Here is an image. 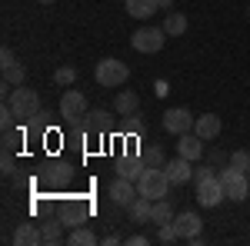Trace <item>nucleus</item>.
Instances as JSON below:
<instances>
[{"instance_id":"23","label":"nucleus","mask_w":250,"mask_h":246,"mask_svg":"<svg viewBox=\"0 0 250 246\" xmlns=\"http://www.w3.org/2000/svg\"><path fill=\"white\" fill-rule=\"evenodd\" d=\"M67 243L70 246H97V233L87 227H74L70 229V236H67Z\"/></svg>"},{"instance_id":"21","label":"nucleus","mask_w":250,"mask_h":246,"mask_svg":"<svg viewBox=\"0 0 250 246\" xmlns=\"http://www.w3.org/2000/svg\"><path fill=\"white\" fill-rule=\"evenodd\" d=\"M120 176H130V180H140V173L147 170V163H144V156H127V160H120Z\"/></svg>"},{"instance_id":"17","label":"nucleus","mask_w":250,"mask_h":246,"mask_svg":"<svg viewBox=\"0 0 250 246\" xmlns=\"http://www.w3.org/2000/svg\"><path fill=\"white\" fill-rule=\"evenodd\" d=\"M137 107H140V100H137L134 90H120V94H117V100H114L117 116H130V114H137Z\"/></svg>"},{"instance_id":"8","label":"nucleus","mask_w":250,"mask_h":246,"mask_svg":"<svg viewBox=\"0 0 250 246\" xmlns=\"http://www.w3.org/2000/svg\"><path fill=\"white\" fill-rule=\"evenodd\" d=\"M110 200H114L117 207H130L137 196H140V189H137V180H130V176H117L114 183H110Z\"/></svg>"},{"instance_id":"11","label":"nucleus","mask_w":250,"mask_h":246,"mask_svg":"<svg viewBox=\"0 0 250 246\" xmlns=\"http://www.w3.org/2000/svg\"><path fill=\"white\" fill-rule=\"evenodd\" d=\"M173 227H177V233H180V240H193V236H200L204 220H200V213L184 209V213H177V216H173Z\"/></svg>"},{"instance_id":"30","label":"nucleus","mask_w":250,"mask_h":246,"mask_svg":"<svg viewBox=\"0 0 250 246\" xmlns=\"http://www.w3.org/2000/svg\"><path fill=\"white\" fill-rule=\"evenodd\" d=\"M20 143H23V130H17V127L3 130V150H17Z\"/></svg>"},{"instance_id":"1","label":"nucleus","mask_w":250,"mask_h":246,"mask_svg":"<svg viewBox=\"0 0 250 246\" xmlns=\"http://www.w3.org/2000/svg\"><path fill=\"white\" fill-rule=\"evenodd\" d=\"M193 187H197V203L207 209L220 207V200H227L224 196V183H220V176L210 167H193Z\"/></svg>"},{"instance_id":"31","label":"nucleus","mask_w":250,"mask_h":246,"mask_svg":"<svg viewBox=\"0 0 250 246\" xmlns=\"http://www.w3.org/2000/svg\"><path fill=\"white\" fill-rule=\"evenodd\" d=\"M74 80H77V67H60L57 74H54V83L57 87H70Z\"/></svg>"},{"instance_id":"26","label":"nucleus","mask_w":250,"mask_h":246,"mask_svg":"<svg viewBox=\"0 0 250 246\" xmlns=\"http://www.w3.org/2000/svg\"><path fill=\"white\" fill-rule=\"evenodd\" d=\"M70 180V170L63 167V163H54L50 170H47V183H54V187H63Z\"/></svg>"},{"instance_id":"12","label":"nucleus","mask_w":250,"mask_h":246,"mask_svg":"<svg viewBox=\"0 0 250 246\" xmlns=\"http://www.w3.org/2000/svg\"><path fill=\"white\" fill-rule=\"evenodd\" d=\"M204 143H207V140H200L193 130H190V133H180V136H177V153L197 163V160L204 156Z\"/></svg>"},{"instance_id":"16","label":"nucleus","mask_w":250,"mask_h":246,"mask_svg":"<svg viewBox=\"0 0 250 246\" xmlns=\"http://www.w3.org/2000/svg\"><path fill=\"white\" fill-rule=\"evenodd\" d=\"M14 243L17 246H40L43 243V233H40L34 223H20L17 233H14Z\"/></svg>"},{"instance_id":"37","label":"nucleus","mask_w":250,"mask_h":246,"mask_svg":"<svg viewBox=\"0 0 250 246\" xmlns=\"http://www.w3.org/2000/svg\"><path fill=\"white\" fill-rule=\"evenodd\" d=\"M40 3H43V7H50V3H54V0H40Z\"/></svg>"},{"instance_id":"29","label":"nucleus","mask_w":250,"mask_h":246,"mask_svg":"<svg viewBox=\"0 0 250 246\" xmlns=\"http://www.w3.org/2000/svg\"><path fill=\"white\" fill-rule=\"evenodd\" d=\"M124 130L130 133V136H140V133L147 130V123L140 120V114H130V116H124Z\"/></svg>"},{"instance_id":"7","label":"nucleus","mask_w":250,"mask_h":246,"mask_svg":"<svg viewBox=\"0 0 250 246\" xmlns=\"http://www.w3.org/2000/svg\"><path fill=\"white\" fill-rule=\"evenodd\" d=\"M193 120H197V116H193L187 107H170V110L164 114V130L173 133V136L190 133V130H193Z\"/></svg>"},{"instance_id":"19","label":"nucleus","mask_w":250,"mask_h":246,"mask_svg":"<svg viewBox=\"0 0 250 246\" xmlns=\"http://www.w3.org/2000/svg\"><path fill=\"white\" fill-rule=\"evenodd\" d=\"M57 220L67 229H74V227H80V223H83V209L74 207V203H63V207H60V213H57Z\"/></svg>"},{"instance_id":"35","label":"nucleus","mask_w":250,"mask_h":246,"mask_svg":"<svg viewBox=\"0 0 250 246\" xmlns=\"http://www.w3.org/2000/svg\"><path fill=\"white\" fill-rule=\"evenodd\" d=\"M127 243H130V246H147V243H150V240H147V236H140V233H137V236H130V240H127Z\"/></svg>"},{"instance_id":"20","label":"nucleus","mask_w":250,"mask_h":246,"mask_svg":"<svg viewBox=\"0 0 250 246\" xmlns=\"http://www.w3.org/2000/svg\"><path fill=\"white\" fill-rule=\"evenodd\" d=\"M173 203L164 196V200H154V227H164V223H173Z\"/></svg>"},{"instance_id":"34","label":"nucleus","mask_w":250,"mask_h":246,"mask_svg":"<svg viewBox=\"0 0 250 246\" xmlns=\"http://www.w3.org/2000/svg\"><path fill=\"white\" fill-rule=\"evenodd\" d=\"M14 63H17L14 50H10V47H3V50H0V67H14Z\"/></svg>"},{"instance_id":"32","label":"nucleus","mask_w":250,"mask_h":246,"mask_svg":"<svg viewBox=\"0 0 250 246\" xmlns=\"http://www.w3.org/2000/svg\"><path fill=\"white\" fill-rule=\"evenodd\" d=\"M230 167H233V170H244V173H247V170H250V153H247V150L230 153Z\"/></svg>"},{"instance_id":"5","label":"nucleus","mask_w":250,"mask_h":246,"mask_svg":"<svg viewBox=\"0 0 250 246\" xmlns=\"http://www.w3.org/2000/svg\"><path fill=\"white\" fill-rule=\"evenodd\" d=\"M217 176H220V183H224V196H227V200L240 203V200L250 196V180H247L244 170H233L230 163H227V170H220Z\"/></svg>"},{"instance_id":"36","label":"nucleus","mask_w":250,"mask_h":246,"mask_svg":"<svg viewBox=\"0 0 250 246\" xmlns=\"http://www.w3.org/2000/svg\"><path fill=\"white\" fill-rule=\"evenodd\" d=\"M157 3H160V10H170L173 7V0H157Z\"/></svg>"},{"instance_id":"33","label":"nucleus","mask_w":250,"mask_h":246,"mask_svg":"<svg viewBox=\"0 0 250 246\" xmlns=\"http://www.w3.org/2000/svg\"><path fill=\"white\" fill-rule=\"evenodd\" d=\"M0 170H3V176H14V170H17V163H14V150H3Z\"/></svg>"},{"instance_id":"6","label":"nucleus","mask_w":250,"mask_h":246,"mask_svg":"<svg viewBox=\"0 0 250 246\" xmlns=\"http://www.w3.org/2000/svg\"><path fill=\"white\" fill-rule=\"evenodd\" d=\"M164 43H167V30L164 27H140V30L130 34V47L137 54H157Z\"/></svg>"},{"instance_id":"25","label":"nucleus","mask_w":250,"mask_h":246,"mask_svg":"<svg viewBox=\"0 0 250 246\" xmlns=\"http://www.w3.org/2000/svg\"><path fill=\"white\" fill-rule=\"evenodd\" d=\"M23 80H27V67H23V63L3 67V83H10V87H20Z\"/></svg>"},{"instance_id":"15","label":"nucleus","mask_w":250,"mask_h":246,"mask_svg":"<svg viewBox=\"0 0 250 246\" xmlns=\"http://www.w3.org/2000/svg\"><path fill=\"white\" fill-rule=\"evenodd\" d=\"M107 127H110V114H107V110L97 107V110H87V114H83V130L87 133H104Z\"/></svg>"},{"instance_id":"27","label":"nucleus","mask_w":250,"mask_h":246,"mask_svg":"<svg viewBox=\"0 0 250 246\" xmlns=\"http://www.w3.org/2000/svg\"><path fill=\"white\" fill-rule=\"evenodd\" d=\"M157 243H180V233L173 223H164V227H157Z\"/></svg>"},{"instance_id":"3","label":"nucleus","mask_w":250,"mask_h":246,"mask_svg":"<svg viewBox=\"0 0 250 246\" xmlns=\"http://www.w3.org/2000/svg\"><path fill=\"white\" fill-rule=\"evenodd\" d=\"M170 176L164 167H147V170L140 173V180H137V189H140V196H150V200H164L167 193H170Z\"/></svg>"},{"instance_id":"4","label":"nucleus","mask_w":250,"mask_h":246,"mask_svg":"<svg viewBox=\"0 0 250 246\" xmlns=\"http://www.w3.org/2000/svg\"><path fill=\"white\" fill-rule=\"evenodd\" d=\"M94 76H97V83H100V87L114 90V87H124V83L130 80V67H127L124 60L107 57V60H100V63H97Z\"/></svg>"},{"instance_id":"14","label":"nucleus","mask_w":250,"mask_h":246,"mask_svg":"<svg viewBox=\"0 0 250 246\" xmlns=\"http://www.w3.org/2000/svg\"><path fill=\"white\" fill-rule=\"evenodd\" d=\"M127 213H130L134 223H154V200L150 196H137L134 203L127 207Z\"/></svg>"},{"instance_id":"38","label":"nucleus","mask_w":250,"mask_h":246,"mask_svg":"<svg viewBox=\"0 0 250 246\" xmlns=\"http://www.w3.org/2000/svg\"><path fill=\"white\" fill-rule=\"evenodd\" d=\"M247 180H250V170H247Z\"/></svg>"},{"instance_id":"22","label":"nucleus","mask_w":250,"mask_h":246,"mask_svg":"<svg viewBox=\"0 0 250 246\" xmlns=\"http://www.w3.org/2000/svg\"><path fill=\"white\" fill-rule=\"evenodd\" d=\"M164 30H167V37H180V34L187 30V17H184L180 10H170L167 20H164Z\"/></svg>"},{"instance_id":"10","label":"nucleus","mask_w":250,"mask_h":246,"mask_svg":"<svg viewBox=\"0 0 250 246\" xmlns=\"http://www.w3.org/2000/svg\"><path fill=\"white\" fill-rule=\"evenodd\" d=\"M164 170H167V176H170L173 187H184V183H190L193 180V160H187V156H173V160H167L164 163Z\"/></svg>"},{"instance_id":"24","label":"nucleus","mask_w":250,"mask_h":246,"mask_svg":"<svg viewBox=\"0 0 250 246\" xmlns=\"http://www.w3.org/2000/svg\"><path fill=\"white\" fill-rule=\"evenodd\" d=\"M60 229H63V223H60V220H47V223L40 227V233H43V243H47V246L60 243V236H63Z\"/></svg>"},{"instance_id":"9","label":"nucleus","mask_w":250,"mask_h":246,"mask_svg":"<svg viewBox=\"0 0 250 246\" xmlns=\"http://www.w3.org/2000/svg\"><path fill=\"white\" fill-rule=\"evenodd\" d=\"M83 114H87V96L80 94V90H63V96H60V116H63V123L67 120H80Z\"/></svg>"},{"instance_id":"18","label":"nucleus","mask_w":250,"mask_h":246,"mask_svg":"<svg viewBox=\"0 0 250 246\" xmlns=\"http://www.w3.org/2000/svg\"><path fill=\"white\" fill-rule=\"evenodd\" d=\"M154 10H160V3H157V0H127V14H130L134 20L154 17Z\"/></svg>"},{"instance_id":"13","label":"nucleus","mask_w":250,"mask_h":246,"mask_svg":"<svg viewBox=\"0 0 250 246\" xmlns=\"http://www.w3.org/2000/svg\"><path fill=\"white\" fill-rule=\"evenodd\" d=\"M193 133L200 136V140H217L220 136V116L217 114H204L193 120Z\"/></svg>"},{"instance_id":"2","label":"nucleus","mask_w":250,"mask_h":246,"mask_svg":"<svg viewBox=\"0 0 250 246\" xmlns=\"http://www.w3.org/2000/svg\"><path fill=\"white\" fill-rule=\"evenodd\" d=\"M3 100L14 107V114H17L20 123H30V120L40 114V94H37V90H30V87H23V83L14 87L10 96H3Z\"/></svg>"},{"instance_id":"28","label":"nucleus","mask_w":250,"mask_h":246,"mask_svg":"<svg viewBox=\"0 0 250 246\" xmlns=\"http://www.w3.org/2000/svg\"><path fill=\"white\" fill-rule=\"evenodd\" d=\"M140 156H144V163H147V167H164V163H167V160H164V150H160L157 143H154V147H147Z\"/></svg>"}]
</instances>
